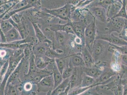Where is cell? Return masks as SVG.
Masks as SVG:
<instances>
[{
    "label": "cell",
    "mask_w": 127,
    "mask_h": 95,
    "mask_svg": "<svg viewBox=\"0 0 127 95\" xmlns=\"http://www.w3.org/2000/svg\"><path fill=\"white\" fill-rule=\"evenodd\" d=\"M87 95V94H86V95Z\"/></svg>",
    "instance_id": "cell-45"
},
{
    "label": "cell",
    "mask_w": 127,
    "mask_h": 95,
    "mask_svg": "<svg viewBox=\"0 0 127 95\" xmlns=\"http://www.w3.org/2000/svg\"><path fill=\"white\" fill-rule=\"evenodd\" d=\"M9 64V60H8L3 65L1 68L0 69V81L4 77L7 71Z\"/></svg>",
    "instance_id": "cell-35"
},
{
    "label": "cell",
    "mask_w": 127,
    "mask_h": 95,
    "mask_svg": "<svg viewBox=\"0 0 127 95\" xmlns=\"http://www.w3.org/2000/svg\"><path fill=\"white\" fill-rule=\"evenodd\" d=\"M94 86L87 87H80L77 88L74 90H73L71 92L69 93L67 95H79L81 94L84 93L87 90H89Z\"/></svg>",
    "instance_id": "cell-29"
},
{
    "label": "cell",
    "mask_w": 127,
    "mask_h": 95,
    "mask_svg": "<svg viewBox=\"0 0 127 95\" xmlns=\"http://www.w3.org/2000/svg\"><path fill=\"white\" fill-rule=\"evenodd\" d=\"M102 41L95 39L94 43L91 53L95 61L98 59L105 49V45Z\"/></svg>",
    "instance_id": "cell-4"
},
{
    "label": "cell",
    "mask_w": 127,
    "mask_h": 95,
    "mask_svg": "<svg viewBox=\"0 0 127 95\" xmlns=\"http://www.w3.org/2000/svg\"><path fill=\"white\" fill-rule=\"evenodd\" d=\"M79 76L78 71L76 70H73L72 76L70 78V88L72 89V88L76 86L78 83L79 79Z\"/></svg>",
    "instance_id": "cell-27"
},
{
    "label": "cell",
    "mask_w": 127,
    "mask_h": 95,
    "mask_svg": "<svg viewBox=\"0 0 127 95\" xmlns=\"http://www.w3.org/2000/svg\"><path fill=\"white\" fill-rule=\"evenodd\" d=\"M82 57L85 67H92L94 64L95 61L89 51L84 45L82 49Z\"/></svg>",
    "instance_id": "cell-10"
},
{
    "label": "cell",
    "mask_w": 127,
    "mask_h": 95,
    "mask_svg": "<svg viewBox=\"0 0 127 95\" xmlns=\"http://www.w3.org/2000/svg\"><path fill=\"white\" fill-rule=\"evenodd\" d=\"M127 0H123L122 2V6L118 13L115 17H119L127 19L126 7Z\"/></svg>",
    "instance_id": "cell-25"
},
{
    "label": "cell",
    "mask_w": 127,
    "mask_h": 95,
    "mask_svg": "<svg viewBox=\"0 0 127 95\" xmlns=\"http://www.w3.org/2000/svg\"><path fill=\"white\" fill-rule=\"evenodd\" d=\"M122 6V2L117 0L115 3L108 6V10L106 12L108 21L116 16L120 11Z\"/></svg>",
    "instance_id": "cell-8"
},
{
    "label": "cell",
    "mask_w": 127,
    "mask_h": 95,
    "mask_svg": "<svg viewBox=\"0 0 127 95\" xmlns=\"http://www.w3.org/2000/svg\"><path fill=\"white\" fill-rule=\"evenodd\" d=\"M83 71L86 76L95 79L98 78L102 72L101 70L97 68L85 67L83 69Z\"/></svg>",
    "instance_id": "cell-16"
},
{
    "label": "cell",
    "mask_w": 127,
    "mask_h": 95,
    "mask_svg": "<svg viewBox=\"0 0 127 95\" xmlns=\"http://www.w3.org/2000/svg\"><path fill=\"white\" fill-rule=\"evenodd\" d=\"M95 80L94 78L85 75L83 77L80 87L85 88L95 86Z\"/></svg>",
    "instance_id": "cell-23"
},
{
    "label": "cell",
    "mask_w": 127,
    "mask_h": 95,
    "mask_svg": "<svg viewBox=\"0 0 127 95\" xmlns=\"http://www.w3.org/2000/svg\"><path fill=\"white\" fill-rule=\"evenodd\" d=\"M6 43H11L22 40L21 36L18 31L13 27L4 35Z\"/></svg>",
    "instance_id": "cell-9"
},
{
    "label": "cell",
    "mask_w": 127,
    "mask_h": 95,
    "mask_svg": "<svg viewBox=\"0 0 127 95\" xmlns=\"http://www.w3.org/2000/svg\"><path fill=\"white\" fill-rule=\"evenodd\" d=\"M95 18L85 27L84 33L85 45L91 53L96 36Z\"/></svg>",
    "instance_id": "cell-2"
},
{
    "label": "cell",
    "mask_w": 127,
    "mask_h": 95,
    "mask_svg": "<svg viewBox=\"0 0 127 95\" xmlns=\"http://www.w3.org/2000/svg\"><path fill=\"white\" fill-rule=\"evenodd\" d=\"M49 29L55 32L62 31L67 33L75 35L70 21L65 24H52L50 26Z\"/></svg>",
    "instance_id": "cell-5"
},
{
    "label": "cell",
    "mask_w": 127,
    "mask_h": 95,
    "mask_svg": "<svg viewBox=\"0 0 127 95\" xmlns=\"http://www.w3.org/2000/svg\"><path fill=\"white\" fill-rule=\"evenodd\" d=\"M71 23L75 35L85 43L84 33L86 26L82 22H71Z\"/></svg>",
    "instance_id": "cell-7"
},
{
    "label": "cell",
    "mask_w": 127,
    "mask_h": 95,
    "mask_svg": "<svg viewBox=\"0 0 127 95\" xmlns=\"http://www.w3.org/2000/svg\"><path fill=\"white\" fill-rule=\"evenodd\" d=\"M8 87V94L9 95H19V92L17 88L14 86L11 85V83L9 84L5 89Z\"/></svg>",
    "instance_id": "cell-34"
},
{
    "label": "cell",
    "mask_w": 127,
    "mask_h": 95,
    "mask_svg": "<svg viewBox=\"0 0 127 95\" xmlns=\"http://www.w3.org/2000/svg\"><path fill=\"white\" fill-rule=\"evenodd\" d=\"M32 83L28 82L25 83L24 85V90L26 91H31L32 88Z\"/></svg>",
    "instance_id": "cell-39"
},
{
    "label": "cell",
    "mask_w": 127,
    "mask_h": 95,
    "mask_svg": "<svg viewBox=\"0 0 127 95\" xmlns=\"http://www.w3.org/2000/svg\"><path fill=\"white\" fill-rule=\"evenodd\" d=\"M52 75L54 80V87L53 90L61 84L63 81L62 74L60 73L56 66V63L53 66L52 68Z\"/></svg>",
    "instance_id": "cell-12"
},
{
    "label": "cell",
    "mask_w": 127,
    "mask_h": 95,
    "mask_svg": "<svg viewBox=\"0 0 127 95\" xmlns=\"http://www.w3.org/2000/svg\"><path fill=\"white\" fill-rule=\"evenodd\" d=\"M70 84V78L64 80L62 83L53 91L50 95H59L65 91Z\"/></svg>",
    "instance_id": "cell-13"
},
{
    "label": "cell",
    "mask_w": 127,
    "mask_h": 95,
    "mask_svg": "<svg viewBox=\"0 0 127 95\" xmlns=\"http://www.w3.org/2000/svg\"><path fill=\"white\" fill-rule=\"evenodd\" d=\"M122 60L123 63L127 65V55H122Z\"/></svg>",
    "instance_id": "cell-42"
},
{
    "label": "cell",
    "mask_w": 127,
    "mask_h": 95,
    "mask_svg": "<svg viewBox=\"0 0 127 95\" xmlns=\"http://www.w3.org/2000/svg\"><path fill=\"white\" fill-rule=\"evenodd\" d=\"M35 56L32 53L29 59V68L27 76H32L37 71V68L36 66L35 61Z\"/></svg>",
    "instance_id": "cell-22"
},
{
    "label": "cell",
    "mask_w": 127,
    "mask_h": 95,
    "mask_svg": "<svg viewBox=\"0 0 127 95\" xmlns=\"http://www.w3.org/2000/svg\"><path fill=\"white\" fill-rule=\"evenodd\" d=\"M71 63L73 67H85V65L83 61L82 57L79 54H76L71 55Z\"/></svg>",
    "instance_id": "cell-18"
},
{
    "label": "cell",
    "mask_w": 127,
    "mask_h": 95,
    "mask_svg": "<svg viewBox=\"0 0 127 95\" xmlns=\"http://www.w3.org/2000/svg\"><path fill=\"white\" fill-rule=\"evenodd\" d=\"M32 25L34 28L35 32L36 37L37 38L39 42L40 43H46L48 44H51L52 42L47 39L46 36L43 33L37 24L36 23L32 21Z\"/></svg>",
    "instance_id": "cell-11"
},
{
    "label": "cell",
    "mask_w": 127,
    "mask_h": 95,
    "mask_svg": "<svg viewBox=\"0 0 127 95\" xmlns=\"http://www.w3.org/2000/svg\"><path fill=\"white\" fill-rule=\"evenodd\" d=\"M34 95V94H33V95Z\"/></svg>",
    "instance_id": "cell-44"
},
{
    "label": "cell",
    "mask_w": 127,
    "mask_h": 95,
    "mask_svg": "<svg viewBox=\"0 0 127 95\" xmlns=\"http://www.w3.org/2000/svg\"><path fill=\"white\" fill-rule=\"evenodd\" d=\"M116 0H93L88 5L87 7L89 8L93 6L102 7L105 8L106 6H108L113 3H115Z\"/></svg>",
    "instance_id": "cell-19"
},
{
    "label": "cell",
    "mask_w": 127,
    "mask_h": 95,
    "mask_svg": "<svg viewBox=\"0 0 127 95\" xmlns=\"http://www.w3.org/2000/svg\"><path fill=\"white\" fill-rule=\"evenodd\" d=\"M74 7L71 4H66L65 5L58 8L48 9L43 8L46 13L49 14L64 20L69 21L71 18V10Z\"/></svg>",
    "instance_id": "cell-1"
},
{
    "label": "cell",
    "mask_w": 127,
    "mask_h": 95,
    "mask_svg": "<svg viewBox=\"0 0 127 95\" xmlns=\"http://www.w3.org/2000/svg\"><path fill=\"white\" fill-rule=\"evenodd\" d=\"M0 27L4 35L5 34L12 29L13 27L8 20H1L0 22Z\"/></svg>",
    "instance_id": "cell-24"
},
{
    "label": "cell",
    "mask_w": 127,
    "mask_h": 95,
    "mask_svg": "<svg viewBox=\"0 0 127 95\" xmlns=\"http://www.w3.org/2000/svg\"><path fill=\"white\" fill-rule=\"evenodd\" d=\"M73 71V69L71 67L69 66V67L65 68L62 74V78L63 80L69 78L72 76Z\"/></svg>",
    "instance_id": "cell-30"
},
{
    "label": "cell",
    "mask_w": 127,
    "mask_h": 95,
    "mask_svg": "<svg viewBox=\"0 0 127 95\" xmlns=\"http://www.w3.org/2000/svg\"><path fill=\"white\" fill-rule=\"evenodd\" d=\"M115 74L116 73L112 71H106L103 73H102L99 77V78L97 81H95L94 85H101V84H103L104 83H106L109 80L111 79L112 78L115 76Z\"/></svg>",
    "instance_id": "cell-15"
},
{
    "label": "cell",
    "mask_w": 127,
    "mask_h": 95,
    "mask_svg": "<svg viewBox=\"0 0 127 95\" xmlns=\"http://www.w3.org/2000/svg\"><path fill=\"white\" fill-rule=\"evenodd\" d=\"M55 59H51L49 61H45L42 57H36L35 59L36 66L38 69L43 70L48 66L50 63Z\"/></svg>",
    "instance_id": "cell-20"
},
{
    "label": "cell",
    "mask_w": 127,
    "mask_h": 95,
    "mask_svg": "<svg viewBox=\"0 0 127 95\" xmlns=\"http://www.w3.org/2000/svg\"><path fill=\"white\" fill-rule=\"evenodd\" d=\"M111 46L121 52L122 55H127V46H119L109 44Z\"/></svg>",
    "instance_id": "cell-36"
},
{
    "label": "cell",
    "mask_w": 127,
    "mask_h": 95,
    "mask_svg": "<svg viewBox=\"0 0 127 95\" xmlns=\"http://www.w3.org/2000/svg\"><path fill=\"white\" fill-rule=\"evenodd\" d=\"M95 39L104 41L109 42V44L118 46H127V41L111 33L108 34H100L96 36Z\"/></svg>",
    "instance_id": "cell-3"
},
{
    "label": "cell",
    "mask_w": 127,
    "mask_h": 95,
    "mask_svg": "<svg viewBox=\"0 0 127 95\" xmlns=\"http://www.w3.org/2000/svg\"><path fill=\"white\" fill-rule=\"evenodd\" d=\"M88 8L94 15L99 20L103 23L108 22L107 12L105 8L102 7L93 6Z\"/></svg>",
    "instance_id": "cell-6"
},
{
    "label": "cell",
    "mask_w": 127,
    "mask_h": 95,
    "mask_svg": "<svg viewBox=\"0 0 127 95\" xmlns=\"http://www.w3.org/2000/svg\"><path fill=\"white\" fill-rule=\"evenodd\" d=\"M55 39L58 43L60 46H63L65 43L64 36L60 32H55Z\"/></svg>",
    "instance_id": "cell-33"
},
{
    "label": "cell",
    "mask_w": 127,
    "mask_h": 95,
    "mask_svg": "<svg viewBox=\"0 0 127 95\" xmlns=\"http://www.w3.org/2000/svg\"><path fill=\"white\" fill-rule=\"evenodd\" d=\"M55 63L59 71L62 74L66 66L65 60L64 58H57L55 59Z\"/></svg>",
    "instance_id": "cell-26"
},
{
    "label": "cell",
    "mask_w": 127,
    "mask_h": 95,
    "mask_svg": "<svg viewBox=\"0 0 127 95\" xmlns=\"http://www.w3.org/2000/svg\"><path fill=\"white\" fill-rule=\"evenodd\" d=\"M29 4L28 0H22L18 1L10 11L19 10L23 9L26 6Z\"/></svg>",
    "instance_id": "cell-31"
},
{
    "label": "cell",
    "mask_w": 127,
    "mask_h": 95,
    "mask_svg": "<svg viewBox=\"0 0 127 95\" xmlns=\"http://www.w3.org/2000/svg\"><path fill=\"white\" fill-rule=\"evenodd\" d=\"M121 18L114 17L108 20L106 26V30L109 31L118 22Z\"/></svg>",
    "instance_id": "cell-32"
},
{
    "label": "cell",
    "mask_w": 127,
    "mask_h": 95,
    "mask_svg": "<svg viewBox=\"0 0 127 95\" xmlns=\"http://www.w3.org/2000/svg\"><path fill=\"white\" fill-rule=\"evenodd\" d=\"M37 84L38 88L40 87L49 88H53V90L54 80L52 74L44 78Z\"/></svg>",
    "instance_id": "cell-17"
},
{
    "label": "cell",
    "mask_w": 127,
    "mask_h": 95,
    "mask_svg": "<svg viewBox=\"0 0 127 95\" xmlns=\"http://www.w3.org/2000/svg\"><path fill=\"white\" fill-rule=\"evenodd\" d=\"M127 23V19L121 18L117 24L110 30L109 31V33H111L112 32H114L120 34L122 32L124 28L125 25Z\"/></svg>",
    "instance_id": "cell-21"
},
{
    "label": "cell",
    "mask_w": 127,
    "mask_h": 95,
    "mask_svg": "<svg viewBox=\"0 0 127 95\" xmlns=\"http://www.w3.org/2000/svg\"><path fill=\"white\" fill-rule=\"evenodd\" d=\"M10 0H0V6L3 5L8 3Z\"/></svg>",
    "instance_id": "cell-43"
},
{
    "label": "cell",
    "mask_w": 127,
    "mask_h": 95,
    "mask_svg": "<svg viewBox=\"0 0 127 95\" xmlns=\"http://www.w3.org/2000/svg\"><path fill=\"white\" fill-rule=\"evenodd\" d=\"M52 71H41L36 72L33 74V77H32L31 81L33 84H38L43 79L47 76L52 75Z\"/></svg>",
    "instance_id": "cell-14"
},
{
    "label": "cell",
    "mask_w": 127,
    "mask_h": 95,
    "mask_svg": "<svg viewBox=\"0 0 127 95\" xmlns=\"http://www.w3.org/2000/svg\"><path fill=\"white\" fill-rule=\"evenodd\" d=\"M45 48L43 47H40L38 48L37 49V52L39 55H43L45 54L46 51Z\"/></svg>",
    "instance_id": "cell-41"
},
{
    "label": "cell",
    "mask_w": 127,
    "mask_h": 95,
    "mask_svg": "<svg viewBox=\"0 0 127 95\" xmlns=\"http://www.w3.org/2000/svg\"><path fill=\"white\" fill-rule=\"evenodd\" d=\"M81 0H68L66 1V4H69L72 5L75 7L78 5Z\"/></svg>",
    "instance_id": "cell-40"
},
{
    "label": "cell",
    "mask_w": 127,
    "mask_h": 95,
    "mask_svg": "<svg viewBox=\"0 0 127 95\" xmlns=\"http://www.w3.org/2000/svg\"><path fill=\"white\" fill-rule=\"evenodd\" d=\"M11 18L16 24H20L22 22L21 17L18 13L13 15Z\"/></svg>",
    "instance_id": "cell-38"
},
{
    "label": "cell",
    "mask_w": 127,
    "mask_h": 95,
    "mask_svg": "<svg viewBox=\"0 0 127 95\" xmlns=\"http://www.w3.org/2000/svg\"><path fill=\"white\" fill-rule=\"evenodd\" d=\"M114 95H123V87L122 84H119L113 90Z\"/></svg>",
    "instance_id": "cell-37"
},
{
    "label": "cell",
    "mask_w": 127,
    "mask_h": 95,
    "mask_svg": "<svg viewBox=\"0 0 127 95\" xmlns=\"http://www.w3.org/2000/svg\"><path fill=\"white\" fill-rule=\"evenodd\" d=\"M46 57L50 59H55L60 57L61 54L57 52L56 50L53 49L47 50L45 54Z\"/></svg>",
    "instance_id": "cell-28"
}]
</instances>
